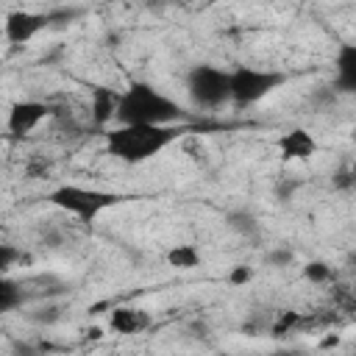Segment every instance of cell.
Here are the masks:
<instances>
[{"label":"cell","mask_w":356,"mask_h":356,"mask_svg":"<svg viewBox=\"0 0 356 356\" xmlns=\"http://www.w3.org/2000/svg\"><path fill=\"white\" fill-rule=\"evenodd\" d=\"M31 320H33V323H39V325H53V323H58V320H61V309H58V306H44V309L33 312V314H31Z\"/></svg>","instance_id":"ac0fdd59"},{"label":"cell","mask_w":356,"mask_h":356,"mask_svg":"<svg viewBox=\"0 0 356 356\" xmlns=\"http://www.w3.org/2000/svg\"><path fill=\"white\" fill-rule=\"evenodd\" d=\"M186 111L178 100L159 92L150 83L134 81L117 103V122L120 125H172L184 120Z\"/></svg>","instance_id":"6da1fadb"},{"label":"cell","mask_w":356,"mask_h":356,"mask_svg":"<svg viewBox=\"0 0 356 356\" xmlns=\"http://www.w3.org/2000/svg\"><path fill=\"white\" fill-rule=\"evenodd\" d=\"M50 203L64 209L67 214L89 222L97 214H103L106 209L120 203L117 192H106V189H89V186H78V184H64L58 189L50 192Z\"/></svg>","instance_id":"3957f363"},{"label":"cell","mask_w":356,"mask_h":356,"mask_svg":"<svg viewBox=\"0 0 356 356\" xmlns=\"http://www.w3.org/2000/svg\"><path fill=\"white\" fill-rule=\"evenodd\" d=\"M303 275L312 284H328L334 278V270L325 261H309V264H303Z\"/></svg>","instance_id":"9a60e30c"},{"label":"cell","mask_w":356,"mask_h":356,"mask_svg":"<svg viewBox=\"0 0 356 356\" xmlns=\"http://www.w3.org/2000/svg\"><path fill=\"white\" fill-rule=\"evenodd\" d=\"M50 22L47 14H31V11H17L6 19V39L14 42V44H22V42H31L44 25Z\"/></svg>","instance_id":"52a82bcc"},{"label":"cell","mask_w":356,"mask_h":356,"mask_svg":"<svg viewBox=\"0 0 356 356\" xmlns=\"http://www.w3.org/2000/svg\"><path fill=\"white\" fill-rule=\"evenodd\" d=\"M264 261H267L270 267H289V264L295 261V253H292L289 248H270L267 256H264Z\"/></svg>","instance_id":"e0dca14e"},{"label":"cell","mask_w":356,"mask_h":356,"mask_svg":"<svg viewBox=\"0 0 356 356\" xmlns=\"http://www.w3.org/2000/svg\"><path fill=\"white\" fill-rule=\"evenodd\" d=\"M200 261H203L200 250H197L195 245H189V242H184V245H172V248L167 250V264H170V267L192 270V267H197Z\"/></svg>","instance_id":"4fadbf2b"},{"label":"cell","mask_w":356,"mask_h":356,"mask_svg":"<svg viewBox=\"0 0 356 356\" xmlns=\"http://www.w3.org/2000/svg\"><path fill=\"white\" fill-rule=\"evenodd\" d=\"M278 150L284 159H309L317 150V142L309 131L295 128V131H286L278 136Z\"/></svg>","instance_id":"30bf717a"},{"label":"cell","mask_w":356,"mask_h":356,"mask_svg":"<svg viewBox=\"0 0 356 356\" xmlns=\"http://www.w3.org/2000/svg\"><path fill=\"white\" fill-rule=\"evenodd\" d=\"M253 275H256V270H253L250 264H234V267L228 270V284H231V286H245V284L253 281Z\"/></svg>","instance_id":"2e32d148"},{"label":"cell","mask_w":356,"mask_h":356,"mask_svg":"<svg viewBox=\"0 0 356 356\" xmlns=\"http://www.w3.org/2000/svg\"><path fill=\"white\" fill-rule=\"evenodd\" d=\"M225 225H228L231 231L242 234L245 239H256V236H259V231H261V225H259L256 214H253V211H248V209H234V211H228V214H225Z\"/></svg>","instance_id":"7c38bea8"},{"label":"cell","mask_w":356,"mask_h":356,"mask_svg":"<svg viewBox=\"0 0 356 356\" xmlns=\"http://www.w3.org/2000/svg\"><path fill=\"white\" fill-rule=\"evenodd\" d=\"M295 320H298V314H281V320L275 323V334H281V331H284L286 325H292Z\"/></svg>","instance_id":"ffe728a7"},{"label":"cell","mask_w":356,"mask_h":356,"mask_svg":"<svg viewBox=\"0 0 356 356\" xmlns=\"http://www.w3.org/2000/svg\"><path fill=\"white\" fill-rule=\"evenodd\" d=\"M117 103H120V95L111 92V89H95V97H92V117L97 125H106L108 120H117Z\"/></svg>","instance_id":"8fae6325"},{"label":"cell","mask_w":356,"mask_h":356,"mask_svg":"<svg viewBox=\"0 0 356 356\" xmlns=\"http://www.w3.org/2000/svg\"><path fill=\"white\" fill-rule=\"evenodd\" d=\"M47 114H50L47 103H39V100H22V103H17V106L8 111V131L17 134V136H22V134L33 131Z\"/></svg>","instance_id":"ba28073f"},{"label":"cell","mask_w":356,"mask_h":356,"mask_svg":"<svg viewBox=\"0 0 356 356\" xmlns=\"http://www.w3.org/2000/svg\"><path fill=\"white\" fill-rule=\"evenodd\" d=\"M334 345H339V337H328V339H323V348H334Z\"/></svg>","instance_id":"44dd1931"},{"label":"cell","mask_w":356,"mask_h":356,"mask_svg":"<svg viewBox=\"0 0 356 356\" xmlns=\"http://www.w3.org/2000/svg\"><path fill=\"white\" fill-rule=\"evenodd\" d=\"M186 95L200 108L225 106L231 103V72L211 64H197L186 75Z\"/></svg>","instance_id":"277c9868"},{"label":"cell","mask_w":356,"mask_h":356,"mask_svg":"<svg viewBox=\"0 0 356 356\" xmlns=\"http://www.w3.org/2000/svg\"><path fill=\"white\" fill-rule=\"evenodd\" d=\"M334 89L342 95H356V44L345 42L334 53Z\"/></svg>","instance_id":"8992f818"},{"label":"cell","mask_w":356,"mask_h":356,"mask_svg":"<svg viewBox=\"0 0 356 356\" xmlns=\"http://www.w3.org/2000/svg\"><path fill=\"white\" fill-rule=\"evenodd\" d=\"M11 356H39V348L31 345V342H14Z\"/></svg>","instance_id":"d6986e66"},{"label":"cell","mask_w":356,"mask_h":356,"mask_svg":"<svg viewBox=\"0 0 356 356\" xmlns=\"http://www.w3.org/2000/svg\"><path fill=\"white\" fill-rule=\"evenodd\" d=\"M281 83H284L281 72L256 70V67H236V70H231V103L253 106Z\"/></svg>","instance_id":"5b68a950"},{"label":"cell","mask_w":356,"mask_h":356,"mask_svg":"<svg viewBox=\"0 0 356 356\" xmlns=\"http://www.w3.org/2000/svg\"><path fill=\"white\" fill-rule=\"evenodd\" d=\"M22 289L11 281V278H3L0 281V309L3 312H14L17 306H22Z\"/></svg>","instance_id":"5bb4252c"},{"label":"cell","mask_w":356,"mask_h":356,"mask_svg":"<svg viewBox=\"0 0 356 356\" xmlns=\"http://www.w3.org/2000/svg\"><path fill=\"white\" fill-rule=\"evenodd\" d=\"M108 325L117 334H139L150 325V314L142 309H134V306H117L108 314Z\"/></svg>","instance_id":"9c48e42d"},{"label":"cell","mask_w":356,"mask_h":356,"mask_svg":"<svg viewBox=\"0 0 356 356\" xmlns=\"http://www.w3.org/2000/svg\"><path fill=\"white\" fill-rule=\"evenodd\" d=\"M350 178H353V181H356V164H353V170H350Z\"/></svg>","instance_id":"7402d4cb"},{"label":"cell","mask_w":356,"mask_h":356,"mask_svg":"<svg viewBox=\"0 0 356 356\" xmlns=\"http://www.w3.org/2000/svg\"><path fill=\"white\" fill-rule=\"evenodd\" d=\"M178 131L172 125H117L106 134V147L125 164H142L172 145Z\"/></svg>","instance_id":"7a4b0ae2"}]
</instances>
